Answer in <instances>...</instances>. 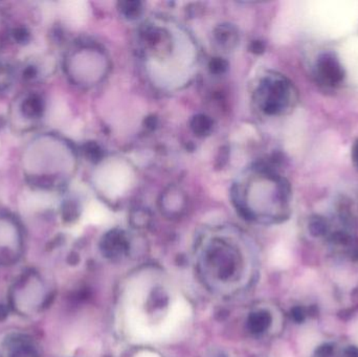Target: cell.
<instances>
[{
  "mask_svg": "<svg viewBox=\"0 0 358 357\" xmlns=\"http://www.w3.org/2000/svg\"><path fill=\"white\" fill-rule=\"evenodd\" d=\"M20 167L25 182L36 190L62 188L77 169V154L71 143L54 133H40L22 149Z\"/></svg>",
  "mask_w": 358,
  "mask_h": 357,
  "instance_id": "6da1fadb",
  "label": "cell"
},
{
  "mask_svg": "<svg viewBox=\"0 0 358 357\" xmlns=\"http://www.w3.org/2000/svg\"><path fill=\"white\" fill-rule=\"evenodd\" d=\"M52 287L39 270L29 268L17 277L8 291L10 312L22 318L39 316L50 306Z\"/></svg>",
  "mask_w": 358,
  "mask_h": 357,
  "instance_id": "7a4b0ae2",
  "label": "cell"
},
{
  "mask_svg": "<svg viewBox=\"0 0 358 357\" xmlns=\"http://www.w3.org/2000/svg\"><path fill=\"white\" fill-rule=\"evenodd\" d=\"M104 57L92 48H78L65 58L64 69L69 79L76 85L90 86L105 73Z\"/></svg>",
  "mask_w": 358,
  "mask_h": 357,
  "instance_id": "3957f363",
  "label": "cell"
},
{
  "mask_svg": "<svg viewBox=\"0 0 358 357\" xmlns=\"http://www.w3.org/2000/svg\"><path fill=\"white\" fill-rule=\"evenodd\" d=\"M134 170L129 163L121 159L105 161L96 168L94 184L96 190L106 197L123 196L134 184Z\"/></svg>",
  "mask_w": 358,
  "mask_h": 357,
  "instance_id": "277c9868",
  "label": "cell"
},
{
  "mask_svg": "<svg viewBox=\"0 0 358 357\" xmlns=\"http://www.w3.org/2000/svg\"><path fill=\"white\" fill-rule=\"evenodd\" d=\"M25 238L22 224L12 214H0V268H10L24 254Z\"/></svg>",
  "mask_w": 358,
  "mask_h": 357,
  "instance_id": "5b68a950",
  "label": "cell"
},
{
  "mask_svg": "<svg viewBox=\"0 0 358 357\" xmlns=\"http://www.w3.org/2000/svg\"><path fill=\"white\" fill-rule=\"evenodd\" d=\"M317 81L327 87H338L344 82L346 73L340 59L334 52H323L315 62Z\"/></svg>",
  "mask_w": 358,
  "mask_h": 357,
  "instance_id": "8992f818",
  "label": "cell"
},
{
  "mask_svg": "<svg viewBox=\"0 0 358 357\" xmlns=\"http://www.w3.org/2000/svg\"><path fill=\"white\" fill-rule=\"evenodd\" d=\"M2 357H41L37 342L27 335L13 333L1 346Z\"/></svg>",
  "mask_w": 358,
  "mask_h": 357,
  "instance_id": "52a82bcc",
  "label": "cell"
},
{
  "mask_svg": "<svg viewBox=\"0 0 358 357\" xmlns=\"http://www.w3.org/2000/svg\"><path fill=\"white\" fill-rule=\"evenodd\" d=\"M189 314H191V308H189V304L185 300H178L172 305L167 319L157 333L161 337H169L185 321L187 320Z\"/></svg>",
  "mask_w": 358,
  "mask_h": 357,
  "instance_id": "ba28073f",
  "label": "cell"
},
{
  "mask_svg": "<svg viewBox=\"0 0 358 357\" xmlns=\"http://www.w3.org/2000/svg\"><path fill=\"white\" fill-rule=\"evenodd\" d=\"M309 232L313 237H323L329 231V224L326 218L320 215H313L309 219Z\"/></svg>",
  "mask_w": 358,
  "mask_h": 357,
  "instance_id": "9c48e42d",
  "label": "cell"
},
{
  "mask_svg": "<svg viewBox=\"0 0 358 357\" xmlns=\"http://www.w3.org/2000/svg\"><path fill=\"white\" fill-rule=\"evenodd\" d=\"M8 37V24L6 15L0 10V50L4 48Z\"/></svg>",
  "mask_w": 358,
  "mask_h": 357,
  "instance_id": "30bf717a",
  "label": "cell"
},
{
  "mask_svg": "<svg viewBox=\"0 0 358 357\" xmlns=\"http://www.w3.org/2000/svg\"><path fill=\"white\" fill-rule=\"evenodd\" d=\"M334 352V346L331 344H324L317 350V357H329Z\"/></svg>",
  "mask_w": 358,
  "mask_h": 357,
  "instance_id": "8fae6325",
  "label": "cell"
},
{
  "mask_svg": "<svg viewBox=\"0 0 358 357\" xmlns=\"http://www.w3.org/2000/svg\"><path fill=\"white\" fill-rule=\"evenodd\" d=\"M10 309L8 307V304H0V322L6 320L8 316V314H10Z\"/></svg>",
  "mask_w": 358,
  "mask_h": 357,
  "instance_id": "7c38bea8",
  "label": "cell"
},
{
  "mask_svg": "<svg viewBox=\"0 0 358 357\" xmlns=\"http://www.w3.org/2000/svg\"><path fill=\"white\" fill-rule=\"evenodd\" d=\"M346 357H358V348L355 346H350L345 350Z\"/></svg>",
  "mask_w": 358,
  "mask_h": 357,
  "instance_id": "4fadbf2b",
  "label": "cell"
},
{
  "mask_svg": "<svg viewBox=\"0 0 358 357\" xmlns=\"http://www.w3.org/2000/svg\"><path fill=\"white\" fill-rule=\"evenodd\" d=\"M352 159L355 166L358 168V140L355 142L352 149Z\"/></svg>",
  "mask_w": 358,
  "mask_h": 357,
  "instance_id": "5bb4252c",
  "label": "cell"
},
{
  "mask_svg": "<svg viewBox=\"0 0 358 357\" xmlns=\"http://www.w3.org/2000/svg\"><path fill=\"white\" fill-rule=\"evenodd\" d=\"M134 357H161L159 354H155L151 351H142L140 354H136Z\"/></svg>",
  "mask_w": 358,
  "mask_h": 357,
  "instance_id": "9a60e30c",
  "label": "cell"
}]
</instances>
